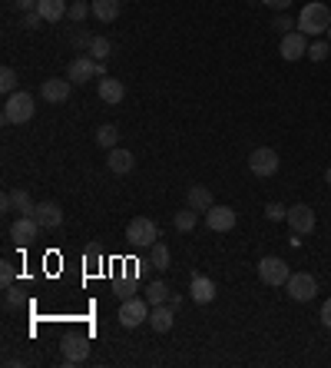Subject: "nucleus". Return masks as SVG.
I'll return each instance as SVG.
<instances>
[{
  "label": "nucleus",
  "instance_id": "nucleus-7",
  "mask_svg": "<svg viewBox=\"0 0 331 368\" xmlns=\"http://www.w3.org/2000/svg\"><path fill=\"white\" fill-rule=\"evenodd\" d=\"M119 325L123 329H136V325H142L146 318H149V302L146 299H123V305H119Z\"/></svg>",
  "mask_w": 331,
  "mask_h": 368
},
{
  "label": "nucleus",
  "instance_id": "nucleus-32",
  "mask_svg": "<svg viewBox=\"0 0 331 368\" xmlns=\"http://www.w3.org/2000/svg\"><path fill=\"white\" fill-rule=\"evenodd\" d=\"M292 27H298V20H292V17H288L285 10L275 13V20H272V30H279V34H288Z\"/></svg>",
  "mask_w": 331,
  "mask_h": 368
},
{
  "label": "nucleus",
  "instance_id": "nucleus-8",
  "mask_svg": "<svg viewBox=\"0 0 331 368\" xmlns=\"http://www.w3.org/2000/svg\"><path fill=\"white\" fill-rule=\"evenodd\" d=\"M288 266H285V259L279 255H265L262 262H258V279L265 282V285H285L288 282Z\"/></svg>",
  "mask_w": 331,
  "mask_h": 368
},
{
  "label": "nucleus",
  "instance_id": "nucleus-5",
  "mask_svg": "<svg viewBox=\"0 0 331 368\" xmlns=\"http://www.w3.org/2000/svg\"><path fill=\"white\" fill-rule=\"evenodd\" d=\"M285 292L292 295L295 302H311L318 295V279L311 272H292L288 282H285Z\"/></svg>",
  "mask_w": 331,
  "mask_h": 368
},
{
  "label": "nucleus",
  "instance_id": "nucleus-6",
  "mask_svg": "<svg viewBox=\"0 0 331 368\" xmlns=\"http://www.w3.org/2000/svg\"><path fill=\"white\" fill-rule=\"evenodd\" d=\"M279 166H281L279 153L268 150V146H258V150L249 153V169H252V173H255L258 179L275 176V173H279Z\"/></svg>",
  "mask_w": 331,
  "mask_h": 368
},
{
  "label": "nucleus",
  "instance_id": "nucleus-1",
  "mask_svg": "<svg viewBox=\"0 0 331 368\" xmlns=\"http://www.w3.org/2000/svg\"><path fill=\"white\" fill-rule=\"evenodd\" d=\"M34 97L27 93V90H17V93H10L7 97V103H3V123L7 127H24V123H30L34 120Z\"/></svg>",
  "mask_w": 331,
  "mask_h": 368
},
{
  "label": "nucleus",
  "instance_id": "nucleus-4",
  "mask_svg": "<svg viewBox=\"0 0 331 368\" xmlns=\"http://www.w3.org/2000/svg\"><path fill=\"white\" fill-rule=\"evenodd\" d=\"M103 73H106V66L96 57H77V60H70V66H66V80L70 83H89V80H96Z\"/></svg>",
  "mask_w": 331,
  "mask_h": 368
},
{
  "label": "nucleus",
  "instance_id": "nucleus-21",
  "mask_svg": "<svg viewBox=\"0 0 331 368\" xmlns=\"http://www.w3.org/2000/svg\"><path fill=\"white\" fill-rule=\"evenodd\" d=\"M149 322H153L156 332H169V329H172V322H176V309H172L169 302L153 305V312H149Z\"/></svg>",
  "mask_w": 331,
  "mask_h": 368
},
{
  "label": "nucleus",
  "instance_id": "nucleus-22",
  "mask_svg": "<svg viewBox=\"0 0 331 368\" xmlns=\"http://www.w3.org/2000/svg\"><path fill=\"white\" fill-rule=\"evenodd\" d=\"M89 7H93V17L100 24H113L116 17H119V0H93Z\"/></svg>",
  "mask_w": 331,
  "mask_h": 368
},
{
  "label": "nucleus",
  "instance_id": "nucleus-24",
  "mask_svg": "<svg viewBox=\"0 0 331 368\" xmlns=\"http://www.w3.org/2000/svg\"><path fill=\"white\" fill-rule=\"evenodd\" d=\"M96 143H100L103 150H116V143H119V129H116L113 123H103V127L96 129Z\"/></svg>",
  "mask_w": 331,
  "mask_h": 368
},
{
  "label": "nucleus",
  "instance_id": "nucleus-17",
  "mask_svg": "<svg viewBox=\"0 0 331 368\" xmlns=\"http://www.w3.org/2000/svg\"><path fill=\"white\" fill-rule=\"evenodd\" d=\"M40 93L47 103H66L70 100V80H43Z\"/></svg>",
  "mask_w": 331,
  "mask_h": 368
},
{
  "label": "nucleus",
  "instance_id": "nucleus-36",
  "mask_svg": "<svg viewBox=\"0 0 331 368\" xmlns=\"http://www.w3.org/2000/svg\"><path fill=\"white\" fill-rule=\"evenodd\" d=\"M70 43H73V47H80V50H89L93 37H89V34H83V30H77V34H70Z\"/></svg>",
  "mask_w": 331,
  "mask_h": 368
},
{
  "label": "nucleus",
  "instance_id": "nucleus-28",
  "mask_svg": "<svg viewBox=\"0 0 331 368\" xmlns=\"http://www.w3.org/2000/svg\"><path fill=\"white\" fill-rule=\"evenodd\" d=\"M146 299L153 305H163L166 299H169V285H166V282H153V285L146 289Z\"/></svg>",
  "mask_w": 331,
  "mask_h": 368
},
{
  "label": "nucleus",
  "instance_id": "nucleus-3",
  "mask_svg": "<svg viewBox=\"0 0 331 368\" xmlns=\"http://www.w3.org/2000/svg\"><path fill=\"white\" fill-rule=\"evenodd\" d=\"M126 239H129V246H136V249H149V246L159 239V226H156L153 219L136 216L126 226Z\"/></svg>",
  "mask_w": 331,
  "mask_h": 368
},
{
  "label": "nucleus",
  "instance_id": "nucleus-42",
  "mask_svg": "<svg viewBox=\"0 0 331 368\" xmlns=\"http://www.w3.org/2000/svg\"><path fill=\"white\" fill-rule=\"evenodd\" d=\"M166 302H169V305H172V309H176V312H179V305H182V299H179V295H169Z\"/></svg>",
  "mask_w": 331,
  "mask_h": 368
},
{
  "label": "nucleus",
  "instance_id": "nucleus-41",
  "mask_svg": "<svg viewBox=\"0 0 331 368\" xmlns=\"http://www.w3.org/2000/svg\"><path fill=\"white\" fill-rule=\"evenodd\" d=\"M129 295H133V279L126 285H119V299H129Z\"/></svg>",
  "mask_w": 331,
  "mask_h": 368
},
{
  "label": "nucleus",
  "instance_id": "nucleus-19",
  "mask_svg": "<svg viewBox=\"0 0 331 368\" xmlns=\"http://www.w3.org/2000/svg\"><path fill=\"white\" fill-rule=\"evenodd\" d=\"M123 97H126V87H123V80H113V76L100 80V100H103V103L116 106V103H123Z\"/></svg>",
  "mask_w": 331,
  "mask_h": 368
},
{
  "label": "nucleus",
  "instance_id": "nucleus-27",
  "mask_svg": "<svg viewBox=\"0 0 331 368\" xmlns=\"http://www.w3.org/2000/svg\"><path fill=\"white\" fill-rule=\"evenodd\" d=\"M89 13H93V7H89L87 0H70V10H66V17H70L73 24H80V20H87Z\"/></svg>",
  "mask_w": 331,
  "mask_h": 368
},
{
  "label": "nucleus",
  "instance_id": "nucleus-38",
  "mask_svg": "<svg viewBox=\"0 0 331 368\" xmlns=\"http://www.w3.org/2000/svg\"><path fill=\"white\" fill-rule=\"evenodd\" d=\"M258 3H265V7H272V10H288V3H292V0H258Z\"/></svg>",
  "mask_w": 331,
  "mask_h": 368
},
{
  "label": "nucleus",
  "instance_id": "nucleus-44",
  "mask_svg": "<svg viewBox=\"0 0 331 368\" xmlns=\"http://www.w3.org/2000/svg\"><path fill=\"white\" fill-rule=\"evenodd\" d=\"M328 43H331V27H328Z\"/></svg>",
  "mask_w": 331,
  "mask_h": 368
},
{
  "label": "nucleus",
  "instance_id": "nucleus-26",
  "mask_svg": "<svg viewBox=\"0 0 331 368\" xmlns=\"http://www.w3.org/2000/svg\"><path fill=\"white\" fill-rule=\"evenodd\" d=\"M149 262H153V269H169V249H166L163 242L149 246Z\"/></svg>",
  "mask_w": 331,
  "mask_h": 368
},
{
  "label": "nucleus",
  "instance_id": "nucleus-43",
  "mask_svg": "<svg viewBox=\"0 0 331 368\" xmlns=\"http://www.w3.org/2000/svg\"><path fill=\"white\" fill-rule=\"evenodd\" d=\"M325 183H328V186H331V166H328V169H325Z\"/></svg>",
  "mask_w": 331,
  "mask_h": 368
},
{
  "label": "nucleus",
  "instance_id": "nucleus-10",
  "mask_svg": "<svg viewBox=\"0 0 331 368\" xmlns=\"http://www.w3.org/2000/svg\"><path fill=\"white\" fill-rule=\"evenodd\" d=\"M279 53L285 57V60H302V57H308V37L302 34V30H288V34H281Z\"/></svg>",
  "mask_w": 331,
  "mask_h": 368
},
{
  "label": "nucleus",
  "instance_id": "nucleus-35",
  "mask_svg": "<svg viewBox=\"0 0 331 368\" xmlns=\"http://www.w3.org/2000/svg\"><path fill=\"white\" fill-rule=\"evenodd\" d=\"M20 302H24V295H20V289H13V285H7V289H3V305H7V309H17Z\"/></svg>",
  "mask_w": 331,
  "mask_h": 368
},
{
  "label": "nucleus",
  "instance_id": "nucleus-40",
  "mask_svg": "<svg viewBox=\"0 0 331 368\" xmlns=\"http://www.w3.org/2000/svg\"><path fill=\"white\" fill-rule=\"evenodd\" d=\"M321 322L331 329V299H325V305H321Z\"/></svg>",
  "mask_w": 331,
  "mask_h": 368
},
{
  "label": "nucleus",
  "instance_id": "nucleus-16",
  "mask_svg": "<svg viewBox=\"0 0 331 368\" xmlns=\"http://www.w3.org/2000/svg\"><path fill=\"white\" fill-rule=\"evenodd\" d=\"M106 166H110V173H116V176H126V173H133V166H136V160H133V153L129 150H110V156H106Z\"/></svg>",
  "mask_w": 331,
  "mask_h": 368
},
{
  "label": "nucleus",
  "instance_id": "nucleus-45",
  "mask_svg": "<svg viewBox=\"0 0 331 368\" xmlns=\"http://www.w3.org/2000/svg\"><path fill=\"white\" fill-rule=\"evenodd\" d=\"M252 3H255V0H252Z\"/></svg>",
  "mask_w": 331,
  "mask_h": 368
},
{
  "label": "nucleus",
  "instance_id": "nucleus-2",
  "mask_svg": "<svg viewBox=\"0 0 331 368\" xmlns=\"http://www.w3.org/2000/svg\"><path fill=\"white\" fill-rule=\"evenodd\" d=\"M331 27V10L325 3H308L305 10L298 13V30L305 37H318V34H328Z\"/></svg>",
  "mask_w": 331,
  "mask_h": 368
},
{
  "label": "nucleus",
  "instance_id": "nucleus-15",
  "mask_svg": "<svg viewBox=\"0 0 331 368\" xmlns=\"http://www.w3.org/2000/svg\"><path fill=\"white\" fill-rule=\"evenodd\" d=\"M30 216L40 222V229H57L64 222V209H60V203H37Z\"/></svg>",
  "mask_w": 331,
  "mask_h": 368
},
{
  "label": "nucleus",
  "instance_id": "nucleus-25",
  "mask_svg": "<svg viewBox=\"0 0 331 368\" xmlns=\"http://www.w3.org/2000/svg\"><path fill=\"white\" fill-rule=\"evenodd\" d=\"M172 222H176V229H179V232H192V229H196V222H199V213L186 206L182 213H176V219H172Z\"/></svg>",
  "mask_w": 331,
  "mask_h": 368
},
{
  "label": "nucleus",
  "instance_id": "nucleus-13",
  "mask_svg": "<svg viewBox=\"0 0 331 368\" xmlns=\"http://www.w3.org/2000/svg\"><path fill=\"white\" fill-rule=\"evenodd\" d=\"M205 226L212 229V232H229V229H235V209H232V206H212V209L205 213Z\"/></svg>",
  "mask_w": 331,
  "mask_h": 368
},
{
  "label": "nucleus",
  "instance_id": "nucleus-9",
  "mask_svg": "<svg viewBox=\"0 0 331 368\" xmlns=\"http://www.w3.org/2000/svg\"><path fill=\"white\" fill-rule=\"evenodd\" d=\"M288 226H292L295 236H305V232H315L318 219H315V209L305 203H295L288 206Z\"/></svg>",
  "mask_w": 331,
  "mask_h": 368
},
{
  "label": "nucleus",
  "instance_id": "nucleus-14",
  "mask_svg": "<svg viewBox=\"0 0 331 368\" xmlns=\"http://www.w3.org/2000/svg\"><path fill=\"white\" fill-rule=\"evenodd\" d=\"M0 206H3V213H20V216H30L37 203L30 199V192H27V190H13V192H3Z\"/></svg>",
  "mask_w": 331,
  "mask_h": 368
},
{
  "label": "nucleus",
  "instance_id": "nucleus-12",
  "mask_svg": "<svg viewBox=\"0 0 331 368\" xmlns=\"http://www.w3.org/2000/svg\"><path fill=\"white\" fill-rule=\"evenodd\" d=\"M89 355V339L87 335H66L64 339V362L66 365H80Z\"/></svg>",
  "mask_w": 331,
  "mask_h": 368
},
{
  "label": "nucleus",
  "instance_id": "nucleus-37",
  "mask_svg": "<svg viewBox=\"0 0 331 368\" xmlns=\"http://www.w3.org/2000/svg\"><path fill=\"white\" fill-rule=\"evenodd\" d=\"M13 276H17V272H13L10 262H0V285H3V289H7V285H13Z\"/></svg>",
  "mask_w": 331,
  "mask_h": 368
},
{
  "label": "nucleus",
  "instance_id": "nucleus-39",
  "mask_svg": "<svg viewBox=\"0 0 331 368\" xmlns=\"http://www.w3.org/2000/svg\"><path fill=\"white\" fill-rule=\"evenodd\" d=\"M13 3H17V10H37V3H40V0H13Z\"/></svg>",
  "mask_w": 331,
  "mask_h": 368
},
{
  "label": "nucleus",
  "instance_id": "nucleus-20",
  "mask_svg": "<svg viewBox=\"0 0 331 368\" xmlns=\"http://www.w3.org/2000/svg\"><path fill=\"white\" fill-rule=\"evenodd\" d=\"M186 203H189V209H196V213H209V209L216 206V199H212V190H209V186H192L189 196H186Z\"/></svg>",
  "mask_w": 331,
  "mask_h": 368
},
{
  "label": "nucleus",
  "instance_id": "nucleus-31",
  "mask_svg": "<svg viewBox=\"0 0 331 368\" xmlns=\"http://www.w3.org/2000/svg\"><path fill=\"white\" fill-rule=\"evenodd\" d=\"M328 50H331V43H328V40H315V43L308 47V57H311L315 64H321V60L328 57Z\"/></svg>",
  "mask_w": 331,
  "mask_h": 368
},
{
  "label": "nucleus",
  "instance_id": "nucleus-34",
  "mask_svg": "<svg viewBox=\"0 0 331 368\" xmlns=\"http://www.w3.org/2000/svg\"><path fill=\"white\" fill-rule=\"evenodd\" d=\"M265 216L272 219V222H281V219H288V209H285L281 203H268L265 206Z\"/></svg>",
  "mask_w": 331,
  "mask_h": 368
},
{
  "label": "nucleus",
  "instance_id": "nucleus-30",
  "mask_svg": "<svg viewBox=\"0 0 331 368\" xmlns=\"http://www.w3.org/2000/svg\"><path fill=\"white\" fill-rule=\"evenodd\" d=\"M89 57L106 60V57H110V40H106V37H93V43H89Z\"/></svg>",
  "mask_w": 331,
  "mask_h": 368
},
{
  "label": "nucleus",
  "instance_id": "nucleus-18",
  "mask_svg": "<svg viewBox=\"0 0 331 368\" xmlns=\"http://www.w3.org/2000/svg\"><path fill=\"white\" fill-rule=\"evenodd\" d=\"M189 292H192V299H196L199 305H209L212 299H216V282L205 279V276H192Z\"/></svg>",
  "mask_w": 331,
  "mask_h": 368
},
{
  "label": "nucleus",
  "instance_id": "nucleus-11",
  "mask_svg": "<svg viewBox=\"0 0 331 368\" xmlns=\"http://www.w3.org/2000/svg\"><path fill=\"white\" fill-rule=\"evenodd\" d=\"M40 236V222L34 216H17L10 226V239L17 242V246H30V242Z\"/></svg>",
  "mask_w": 331,
  "mask_h": 368
},
{
  "label": "nucleus",
  "instance_id": "nucleus-29",
  "mask_svg": "<svg viewBox=\"0 0 331 368\" xmlns=\"http://www.w3.org/2000/svg\"><path fill=\"white\" fill-rule=\"evenodd\" d=\"M0 90H3L7 97L17 93V70H13V66H3V70H0Z\"/></svg>",
  "mask_w": 331,
  "mask_h": 368
},
{
  "label": "nucleus",
  "instance_id": "nucleus-23",
  "mask_svg": "<svg viewBox=\"0 0 331 368\" xmlns=\"http://www.w3.org/2000/svg\"><path fill=\"white\" fill-rule=\"evenodd\" d=\"M37 10L43 13V20H50V24H57V20H64L66 10H70V3L66 0H40Z\"/></svg>",
  "mask_w": 331,
  "mask_h": 368
},
{
  "label": "nucleus",
  "instance_id": "nucleus-33",
  "mask_svg": "<svg viewBox=\"0 0 331 368\" xmlns=\"http://www.w3.org/2000/svg\"><path fill=\"white\" fill-rule=\"evenodd\" d=\"M40 24H47L40 10H27V13H24V20H20V27H24V30H37Z\"/></svg>",
  "mask_w": 331,
  "mask_h": 368
}]
</instances>
